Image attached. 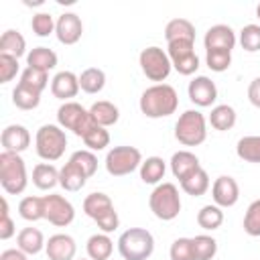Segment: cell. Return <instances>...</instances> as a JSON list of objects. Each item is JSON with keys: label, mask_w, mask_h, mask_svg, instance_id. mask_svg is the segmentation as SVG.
<instances>
[{"label": "cell", "mask_w": 260, "mask_h": 260, "mask_svg": "<svg viewBox=\"0 0 260 260\" xmlns=\"http://www.w3.org/2000/svg\"><path fill=\"white\" fill-rule=\"evenodd\" d=\"M138 108L146 118H167L177 112L179 108V95L177 89L169 83H154L146 87L138 100Z\"/></svg>", "instance_id": "cell-1"}, {"label": "cell", "mask_w": 260, "mask_h": 260, "mask_svg": "<svg viewBox=\"0 0 260 260\" xmlns=\"http://www.w3.org/2000/svg\"><path fill=\"white\" fill-rule=\"evenodd\" d=\"M0 185L8 195H20L26 189V165L18 152H0Z\"/></svg>", "instance_id": "cell-2"}, {"label": "cell", "mask_w": 260, "mask_h": 260, "mask_svg": "<svg viewBox=\"0 0 260 260\" xmlns=\"http://www.w3.org/2000/svg\"><path fill=\"white\" fill-rule=\"evenodd\" d=\"M118 252L124 260H148L154 252V238L144 228H128L118 238Z\"/></svg>", "instance_id": "cell-3"}, {"label": "cell", "mask_w": 260, "mask_h": 260, "mask_svg": "<svg viewBox=\"0 0 260 260\" xmlns=\"http://www.w3.org/2000/svg\"><path fill=\"white\" fill-rule=\"evenodd\" d=\"M67 148V134L59 124H43L35 134V150L37 154L47 160H59Z\"/></svg>", "instance_id": "cell-4"}, {"label": "cell", "mask_w": 260, "mask_h": 260, "mask_svg": "<svg viewBox=\"0 0 260 260\" xmlns=\"http://www.w3.org/2000/svg\"><path fill=\"white\" fill-rule=\"evenodd\" d=\"M148 207L156 219L173 221L181 213V195H179L177 185L175 183H158L148 197Z\"/></svg>", "instance_id": "cell-5"}, {"label": "cell", "mask_w": 260, "mask_h": 260, "mask_svg": "<svg viewBox=\"0 0 260 260\" xmlns=\"http://www.w3.org/2000/svg\"><path fill=\"white\" fill-rule=\"evenodd\" d=\"M175 138L183 146H199L207 138V118L199 110H185L175 124Z\"/></svg>", "instance_id": "cell-6"}, {"label": "cell", "mask_w": 260, "mask_h": 260, "mask_svg": "<svg viewBox=\"0 0 260 260\" xmlns=\"http://www.w3.org/2000/svg\"><path fill=\"white\" fill-rule=\"evenodd\" d=\"M142 160H144L142 152L136 146L122 144V146H114L108 150L104 165L112 177H126L130 173H134L136 169H140Z\"/></svg>", "instance_id": "cell-7"}, {"label": "cell", "mask_w": 260, "mask_h": 260, "mask_svg": "<svg viewBox=\"0 0 260 260\" xmlns=\"http://www.w3.org/2000/svg\"><path fill=\"white\" fill-rule=\"evenodd\" d=\"M57 122L63 130H71L75 136L83 138L95 124L89 116V110H85L77 102H63L57 110Z\"/></svg>", "instance_id": "cell-8"}, {"label": "cell", "mask_w": 260, "mask_h": 260, "mask_svg": "<svg viewBox=\"0 0 260 260\" xmlns=\"http://www.w3.org/2000/svg\"><path fill=\"white\" fill-rule=\"evenodd\" d=\"M138 65H140L142 73L146 75V79H150L154 83H162L171 75V69H173V63H171L167 51L156 47V45L140 51Z\"/></svg>", "instance_id": "cell-9"}, {"label": "cell", "mask_w": 260, "mask_h": 260, "mask_svg": "<svg viewBox=\"0 0 260 260\" xmlns=\"http://www.w3.org/2000/svg\"><path fill=\"white\" fill-rule=\"evenodd\" d=\"M43 207H45V219L57 228H67L75 219V207L63 195L57 193L43 195Z\"/></svg>", "instance_id": "cell-10"}, {"label": "cell", "mask_w": 260, "mask_h": 260, "mask_svg": "<svg viewBox=\"0 0 260 260\" xmlns=\"http://www.w3.org/2000/svg\"><path fill=\"white\" fill-rule=\"evenodd\" d=\"M187 95L197 108H209L217 100V85L207 75H195L187 85Z\"/></svg>", "instance_id": "cell-11"}, {"label": "cell", "mask_w": 260, "mask_h": 260, "mask_svg": "<svg viewBox=\"0 0 260 260\" xmlns=\"http://www.w3.org/2000/svg\"><path fill=\"white\" fill-rule=\"evenodd\" d=\"M55 35L61 45H75L83 35V22L75 12H63L57 16Z\"/></svg>", "instance_id": "cell-12"}, {"label": "cell", "mask_w": 260, "mask_h": 260, "mask_svg": "<svg viewBox=\"0 0 260 260\" xmlns=\"http://www.w3.org/2000/svg\"><path fill=\"white\" fill-rule=\"evenodd\" d=\"M211 197H213V203L219 207H234L240 199L238 181L230 175H219L211 185Z\"/></svg>", "instance_id": "cell-13"}, {"label": "cell", "mask_w": 260, "mask_h": 260, "mask_svg": "<svg viewBox=\"0 0 260 260\" xmlns=\"http://www.w3.org/2000/svg\"><path fill=\"white\" fill-rule=\"evenodd\" d=\"M238 43V37L230 24H213L207 28L203 37V47L205 51L211 49H221V51H232Z\"/></svg>", "instance_id": "cell-14"}, {"label": "cell", "mask_w": 260, "mask_h": 260, "mask_svg": "<svg viewBox=\"0 0 260 260\" xmlns=\"http://www.w3.org/2000/svg\"><path fill=\"white\" fill-rule=\"evenodd\" d=\"M49 260H75L77 244L69 234H53L45 246Z\"/></svg>", "instance_id": "cell-15"}, {"label": "cell", "mask_w": 260, "mask_h": 260, "mask_svg": "<svg viewBox=\"0 0 260 260\" xmlns=\"http://www.w3.org/2000/svg\"><path fill=\"white\" fill-rule=\"evenodd\" d=\"M2 148L6 152H24L30 146V132L22 124H8L0 134Z\"/></svg>", "instance_id": "cell-16"}, {"label": "cell", "mask_w": 260, "mask_h": 260, "mask_svg": "<svg viewBox=\"0 0 260 260\" xmlns=\"http://www.w3.org/2000/svg\"><path fill=\"white\" fill-rule=\"evenodd\" d=\"M79 89V75H75L73 71H59L51 79V93L57 100L71 102V98H75Z\"/></svg>", "instance_id": "cell-17"}, {"label": "cell", "mask_w": 260, "mask_h": 260, "mask_svg": "<svg viewBox=\"0 0 260 260\" xmlns=\"http://www.w3.org/2000/svg\"><path fill=\"white\" fill-rule=\"evenodd\" d=\"M169 165H171L173 177L179 179V181H183L185 177H189L191 173H195L197 169H201L199 156L193 154L191 150H177V152H173Z\"/></svg>", "instance_id": "cell-18"}, {"label": "cell", "mask_w": 260, "mask_h": 260, "mask_svg": "<svg viewBox=\"0 0 260 260\" xmlns=\"http://www.w3.org/2000/svg\"><path fill=\"white\" fill-rule=\"evenodd\" d=\"M45 246H47V242L39 228H22L16 236V248L28 256L39 254L41 250H45Z\"/></svg>", "instance_id": "cell-19"}, {"label": "cell", "mask_w": 260, "mask_h": 260, "mask_svg": "<svg viewBox=\"0 0 260 260\" xmlns=\"http://www.w3.org/2000/svg\"><path fill=\"white\" fill-rule=\"evenodd\" d=\"M89 116L93 120V124L98 126H114L118 120H120V110L116 104L108 102V100H100V102H93L89 106Z\"/></svg>", "instance_id": "cell-20"}, {"label": "cell", "mask_w": 260, "mask_h": 260, "mask_svg": "<svg viewBox=\"0 0 260 260\" xmlns=\"http://www.w3.org/2000/svg\"><path fill=\"white\" fill-rule=\"evenodd\" d=\"M85 252L89 260H110L112 252H114V242L110 238V234H93L87 238L85 242Z\"/></svg>", "instance_id": "cell-21"}, {"label": "cell", "mask_w": 260, "mask_h": 260, "mask_svg": "<svg viewBox=\"0 0 260 260\" xmlns=\"http://www.w3.org/2000/svg\"><path fill=\"white\" fill-rule=\"evenodd\" d=\"M112 209H116V207H114L110 195H106V193H102V191H93V193H89V195L83 199V213H85L87 217H91L93 221H98L102 215H106V213L112 211Z\"/></svg>", "instance_id": "cell-22"}, {"label": "cell", "mask_w": 260, "mask_h": 260, "mask_svg": "<svg viewBox=\"0 0 260 260\" xmlns=\"http://www.w3.org/2000/svg\"><path fill=\"white\" fill-rule=\"evenodd\" d=\"M236 120H238V114H236V110L230 104H217V106H213L211 112H209V118H207V122L211 124V128H215L219 132L232 130L236 126Z\"/></svg>", "instance_id": "cell-23"}, {"label": "cell", "mask_w": 260, "mask_h": 260, "mask_svg": "<svg viewBox=\"0 0 260 260\" xmlns=\"http://www.w3.org/2000/svg\"><path fill=\"white\" fill-rule=\"evenodd\" d=\"M59 171L51 162H39L32 169V185L41 191H51L55 185H59Z\"/></svg>", "instance_id": "cell-24"}, {"label": "cell", "mask_w": 260, "mask_h": 260, "mask_svg": "<svg viewBox=\"0 0 260 260\" xmlns=\"http://www.w3.org/2000/svg\"><path fill=\"white\" fill-rule=\"evenodd\" d=\"M165 39H167V43H173V41L195 43V24L187 18H173L165 26Z\"/></svg>", "instance_id": "cell-25"}, {"label": "cell", "mask_w": 260, "mask_h": 260, "mask_svg": "<svg viewBox=\"0 0 260 260\" xmlns=\"http://www.w3.org/2000/svg\"><path fill=\"white\" fill-rule=\"evenodd\" d=\"M57 53L49 47H35L28 51L26 55V67H35V69H41V71H51L57 67Z\"/></svg>", "instance_id": "cell-26"}, {"label": "cell", "mask_w": 260, "mask_h": 260, "mask_svg": "<svg viewBox=\"0 0 260 260\" xmlns=\"http://www.w3.org/2000/svg\"><path fill=\"white\" fill-rule=\"evenodd\" d=\"M85 183H87V177H85L83 171L77 169L73 162L67 160V162L61 167V171H59V185H61L65 191L75 193V191H79L81 187H85Z\"/></svg>", "instance_id": "cell-27"}, {"label": "cell", "mask_w": 260, "mask_h": 260, "mask_svg": "<svg viewBox=\"0 0 260 260\" xmlns=\"http://www.w3.org/2000/svg\"><path fill=\"white\" fill-rule=\"evenodd\" d=\"M0 53L2 55H10V57H22V55H28L26 53V41L24 37L14 30V28H8L2 32L0 37Z\"/></svg>", "instance_id": "cell-28"}, {"label": "cell", "mask_w": 260, "mask_h": 260, "mask_svg": "<svg viewBox=\"0 0 260 260\" xmlns=\"http://www.w3.org/2000/svg\"><path fill=\"white\" fill-rule=\"evenodd\" d=\"M181 183V189L187 193V195H191V197H201V195H205L207 193V189H209V175H207V171L201 167V169H197L195 173H191L189 177H185L183 181H179Z\"/></svg>", "instance_id": "cell-29"}, {"label": "cell", "mask_w": 260, "mask_h": 260, "mask_svg": "<svg viewBox=\"0 0 260 260\" xmlns=\"http://www.w3.org/2000/svg\"><path fill=\"white\" fill-rule=\"evenodd\" d=\"M140 179L148 185H158L167 173V162L160 156H148L146 160H142L140 165Z\"/></svg>", "instance_id": "cell-30"}, {"label": "cell", "mask_w": 260, "mask_h": 260, "mask_svg": "<svg viewBox=\"0 0 260 260\" xmlns=\"http://www.w3.org/2000/svg\"><path fill=\"white\" fill-rule=\"evenodd\" d=\"M79 87H81V91H85L89 95L100 93L106 87V73H104V69H100V67L83 69L81 75H79Z\"/></svg>", "instance_id": "cell-31"}, {"label": "cell", "mask_w": 260, "mask_h": 260, "mask_svg": "<svg viewBox=\"0 0 260 260\" xmlns=\"http://www.w3.org/2000/svg\"><path fill=\"white\" fill-rule=\"evenodd\" d=\"M221 223H223V211H221L219 205L209 203V205H203V207L197 211V225L203 228L205 232H213V230H217Z\"/></svg>", "instance_id": "cell-32"}, {"label": "cell", "mask_w": 260, "mask_h": 260, "mask_svg": "<svg viewBox=\"0 0 260 260\" xmlns=\"http://www.w3.org/2000/svg\"><path fill=\"white\" fill-rule=\"evenodd\" d=\"M18 215L26 221H39L45 219V207H43V197L26 195L18 203Z\"/></svg>", "instance_id": "cell-33"}, {"label": "cell", "mask_w": 260, "mask_h": 260, "mask_svg": "<svg viewBox=\"0 0 260 260\" xmlns=\"http://www.w3.org/2000/svg\"><path fill=\"white\" fill-rule=\"evenodd\" d=\"M236 154L246 162H260V136H242L236 144Z\"/></svg>", "instance_id": "cell-34"}, {"label": "cell", "mask_w": 260, "mask_h": 260, "mask_svg": "<svg viewBox=\"0 0 260 260\" xmlns=\"http://www.w3.org/2000/svg\"><path fill=\"white\" fill-rule=\"evenodd\" d=\"M12 104L18 108V110H35L39 108L41 104V93L18 83L14 89H12Z\"/></svg>", "instance_id": "cell-35"}, {"label": "cell", "mask_w": 260, "mask_h": 260, "mask_svg": "<svg viewBox=\"0 0 260 260\" xmlns=\"http://www.w3.org/2000/svg\"><path fill=\"white\" fill-rule=\"evenodd\" d=\"M191 242H193L195 260H213V256L217 254V242H215V238H211L207 234H199V236L191 238Z\"/></svg>", "instance_id": "cell-36"}, {"label": "cell", "mask_w": 260, "mask_h": 260, "mask_svg": "<svg viewBox=\"0 0 260 260\" xmlns=\"http://www.w3.org/2000/svg\"><path fill=\"white\" fill-rule=\"evenodd\" d=\"M22 85L43 93V89L49 85V73L47 71H41V69H35V67H26L22 73H20V81Z\"/></svg>", "instance_id": "cell-37"}, {"label": "cell", "mask_w": 260, "mask_h": 260, "mask_svg": "<svg viewBox=\"0 0 260 260\" xmlns=\"http://www.w3.org/2000/svg\"><path fill=\"white\" fill-rule=\"evenodd\" d=\"M83 144L87 146V150H91V152H100V150H104L106 146H110V132L104 128V126H93L83 138Z\"/></svg>", "instance_id": "cell-38"}, {"label": "cell", "mask_w": 260, "mask_h": 260, "mask_svg": "<svg viewBox=\"0 0 260 260\" xmlns=\"http://www.w3.org/2000/svg\"><path fill=\"white\" fill-rule=\"evenodd\" d=\"M69 162H73L77 169H81L87 179L93 177L95 171H98V156H95L91 150H87V148H85V150H75V152L69 156Z\"/></svg>", "instance_id": "cell-39"}, {"label": "cell", "mask_w": 260, "mask_h": 260, "mask_svg": "<svg viewBox=\"0 0 260 260\" xmlns=\"http://www.w3.org/2000/svg\"><path fill=\"white\" fill-rule=\"evenodd\" d=\"M205 63L211 71L215 73H223L230 69L232 65V51H221V49H211L205 51Z\"/></svg>", "instance_id": "cell-40"}, {"label": "cell", "mask_w": 260, "mask_h": 260, "mask_svg": "<svg viewBox=\"0 0 260 260\" xmlns=\"http://www.w3.org/2000/svg\"><path fill=\"white\" fill-rule=\"evenodd\" d=\"M240 45L248 53L260 51V24H246L240 30Z\"/></svg>", "instance_id": "cell-41"}, {"label": "cell", "mask_w": 260, "mask_h": 260, "mask_svg": "<svg viewBox=\"0 0 260 260\" xmlns=\"http://www.w3.org/2000/svg\"><path fill=\"white\" fill-rule=\"evenodd\" d=\"M244 232L252 238L260 236V199H254L244 213Z\"/></svg>", "instance_id": "cell-42"}, {"label": "cell", "mask_w": 260, "mask_h": 260, "mask_svg": "<svg viewBox=\"0 0 260 260\" xmlns=\"http://www.w3.org/2000/svg\"><path fill=\"white\" fill-rule=\"evenodd\" d=\"M55 24L57 20L49 12H37L32 14V20H30V28L37 37H49L51 32H55Z\"/></svg>", "instance_id": "cell-43"}, {"label": "cell", "mask_w": 260, "mask_h": 260, "mask_svg": "<svg viewBox=\"0 0 260 260\" xmlns=\"http://www.w3.org/2000/svg\"><path fill=\"white\" fill-rule=\"evenodd\" d=\"M169 256H171V260H195L191 238H177V240L171 244Z\"/></svg>", "instance_id": "cell-44"}, {"label": "cell", "mask_w": 260, "mask_h": 260, "mask_svg": "<svg viewBox=\"0 0 260 260\" xmlns=\"http://www.w3.org/2000/svg\"><path fill=\"white\" fill-rule=\"evenodd\" d=\"M193 53H195V43H191V41H173V43H167V55H169L171 63L177 61V59H183L187 55H193Z\"/></svg>", "instance_id": "cell-45"}, {"label": "cell", "mask_w": 260, "mask_h": 260, "mask_svg": "<svg viewBox=\"0 0 260 260\" xmlns=\"http://www.w3.org/2000/svg\"><path fill=\"white\" fill-rule=\"evenodd\" d=\"M18 59L0 53V83H8L18 75Z\"/></svg>", "instance_id": "cell-46"}, {"label": "cell", "mask_w": 260, "mask_h": 260, "mask_svg": "<svg viewBox=\"0 0 260 260\" xmlns=\"http://www.w3.org/2000/svg\"><path fill=\"white\" fill-rule=\"evenodd\" d=\"M0 205H2V211H0V240H10L16 234V228H14V221L10 217L6 197H2Z\"/></svg>", "instance_id": "cell-47"}, {"label": "cell", "mask_w": 260, "mask_h": 260, "mask_svg": "<svg viewBox=\"0 0 260 260\" xmlns=\"http://www.w3.org/2000/svg\"><path fill=\"white\" fill-rule=\"evenodd\" d=\"M173 69H175L177 73H181V75H193V73L199 69V57H197V53L173 61Z\"/></svg>", "instance_id": "cell-48"}, {"label": "cell", "mask_w": 260, "mask_h": 260, "mask_svg": "<svg viewBox=\"0 0 260 260\" xmlns=\"http://www.w3.org/2000/svg\"><path fill=\"white\" fill-rule=\"evenodd\" d=\"M95 223H98V228H100L104 234H112V232H114V230H118V225H120L118 211H116V209L108 211V213H106V215H102Z\"/></svg>", "instance_id": "cell-49"}, {"label": "cell", "mask_w": 260, "mask_h": 260, "mask_svg": "<svg viewBox=\"0 0 260 260\" xmlns=\"http://www.w3.org/2000/svg\"><path fill=\"white\" fill-rule=\"evenodd\" d=\"M248 100L254 108L260 110V77H254L248 85Z\"/></svg>", "instance_id": "cell-50"}, {"label": "cell", "mask_w": 260, "mask_h": 260, "mask_svg": "<svg viewBox=\"0 0 260 260\" xmlns=\"http://www.w3.org/2000/svg\"><path fill=\"white\" fill-rule=\"evenodd\" d=\"M0 260H28V254H24L18 248H8L0 254Z\"/></svg>", "instance_id": "cell-51"}, {"label": "cell", "mask_w": 260, "mask_h": 260, "mask_svg": "<svg viewBox=\"0 0 260 260\" xmlns=\"http://www.w3.org/2000/svg\"><path fill=\"white\" fill-rule=\"evenodd\" d=\"M24 4H26V6H41V4H43V0H35V2H28V0H26Z\"/></svg>", "instance_id": "cell-52"}, {"label": "cell", "mask_w": 260, "mask_h": 260, "mask_svg": "<svg viewBox=\"0 0 260 260\" xmlns=\"http://www.w3.org/2000/svg\"><path fill=\"white\" fill-rule=\"evenodd\" d=\"M256 16H258V20H260V4L256 6Z\"/></svg>", "instance_id": "cell-53"}, {"label": "cell", "mask_w": 260, "mask_h": 260, "mask_svg": "<svg viewBox=\"0 0 260 260\" xmlns=\"http://www.w3.org/2000/svg\"><path fill=\"white\" fill-rule=\"evenodd\" d=\"M79 260H89V258H79Z\"/></svg>", "instance_id": "cell-54"}]
</instances>
